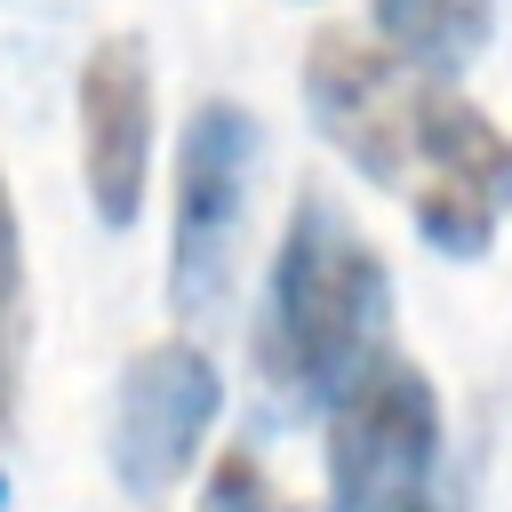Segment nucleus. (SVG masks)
I'll return each mask as SVG.
<instances>
[{
	"instance_id": "nucleus-1",
	"label": "nucleus",
	"mask_w": 512,
	"mask_h": 512,
	"mask_svg": "<svg viewBox=\"0 0 512 512\" xmlns=\"http://www.w3.org/2000/svg\"><path fill=\"white\" fill-rule=\"evenodd\" d=\"M304 112L352 176L408 200L424 248L456 264L488 256L496 224L512 216V136L480 104L408 72L360 32H320L304 48Z\"/></svg>"
},
{
	"instance_id": "nucleus-2",
	"label": "nucleus",
	"mask_w": 512,
	"mask_h": 512,
	"mask_svg": "<svg viewBox=\"0 0 512 512\" xmlns=\"http://www.w3.org/2000/svg\"><path fill=\"white\" fill-rule=\"evenodd\" d=\"M392 328V272L368 248V232L352 224V208L320 184L296 192L288 232L272 248L264 272V304H256V384L264 408L280 424H312L344 400V384L384 352Z\"/></svg>"
},
{
	"instance_id": "nucleus-3",
	"label": "nucleus",
	"mask_w": 512,
	"mask_h": 512,
	"mask_svg": "<svg viewBox=\"0 0 512 512\" xmlns=\"http://www.w3.org/2000/svg\"><path fill=\"white\" fill-rule=\"evenodd\" d=\"M328 512H440V392L376 352L328 408Z\"/></svg>"
},
{
	"instance_id": "nucleus-4",
	"label": "nucleus",
	"mask_w": 512,
	"mask_h": 512,
	"mask_svg": "<svg viewBox=\"0 0 512 512\" xmlns=\"http://www.w3.org/2000/svg\"><path fill=\"white\" fill-rule=\"evenodd\" d=\"M256 160H264V128L232 96L192 104L176 144V224H168V304L184 328H208L232 304Z\"/></svg>"
},
{
	"instance_id": "nucleus-5",
	"label": "nucleus",
	"mask_w": 512,
	"mask_h": 512,
	"mask_svg": "<svg viewBox=\"0 0 512 512\" xmlns=\"http://www.w3.org/2000/svg\"><path fill=\"white\" fill-rule=\"evenodd\" d=\"M216 408H224V376H216V360H208L192 336L144 344V352L120 368L112 416H104V464H112V480H120L136 504L168 496V488L200 464V448H208V432H216Z\"/></svg>"
},
{
	"instance_id": "nucleus-6",
	"label": "nucleus",
	"mask_w": 512,
	"mask_h": 512,
	"mask_svg": "<svg viewBox=\"0 0 512 512\" xmlns=\"http://www.w3.org/2000/svg\"><path fill=\"white\" fill-rule=\"evenodd\" d=\"M72 112H80L88 208L104 232H128L144 208V176H152V48H144V32H104L80 56Z\"/></svg>"
},
{
	"instance_id": "nucleus-7",
	"label": "nucleus",
	"mask_w": 512,
	"mask_h": 512,
	"mask_svg": "<svg viewBox=\"0 0 512 512\" xmlns=\"http://www.w3.org/2000/svg\"><path fill=\"white\" fill-rule=\"evenodd\" d=\"M384 56H400L424 80H456L464 64H480L488 32H496V0H368Z\"/></svg>"
},
{
	"instance_id": "nucleus-8",
	"label": "nucleus",
	"mask_w": 512,
	"mask_h": 512,
	"mask_svg": "<svg viewBox=\"0 0 512 512\" xmlns=\"http://www.w3.org/2000/svg\"><path fill=\"white\" fill-rule=\"evenodd\" d=\"M16 384H24V232H16L8 176H0V432L16 416Z\"/></svg>"
},
{
	"instance_id": "nucleus-9",
	"label": "nucleus",
	"mask_w": 512,
	"mask_h": 512,
	"mask_svg": "<svg viewBox=\"0 0 512 512\" xmlns=\"http://www.w3.org/2000/svg\"><path fill=\"white\" fill-rule=\"evenodd\" d=\"M200 512H304L248 448H224L216 464H208V480H200Z\"/></svg>"
},
{
	"instance_id": "nucleus-10",
	"label": "nucleus",
	"mask_w": 512,
	"mask_h": 512,
	"mask_svg": "<svg viewBox=\"0 0 512 512\" xmlns=\"http://www.w3.org/2000/svg\"><path fill=\"white\" fill-rule=\"evenodd\" d=\"M0 512H8V472H0Z\"/></svg>"
}]
</instances>
